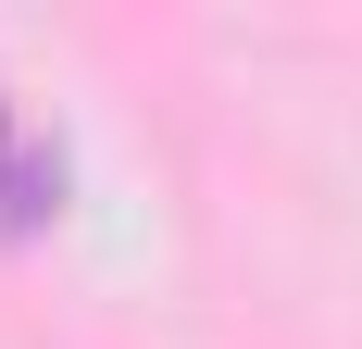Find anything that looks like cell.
<instances>
[{"label":"cell","instance_id":"6da1fadb","mask_svg":"<svg viewBox=\"0 0 362 349\" xmlns=\"http://www.w3.org/2000/svg\"><path fill=\"white\" fill-rule=\"evenodd\" d=\"M63 212V150H37L13 112H0V225L25 237V225H50Z\"/></svg>","mask_w":362,"mask_h":349}]
</instances>
